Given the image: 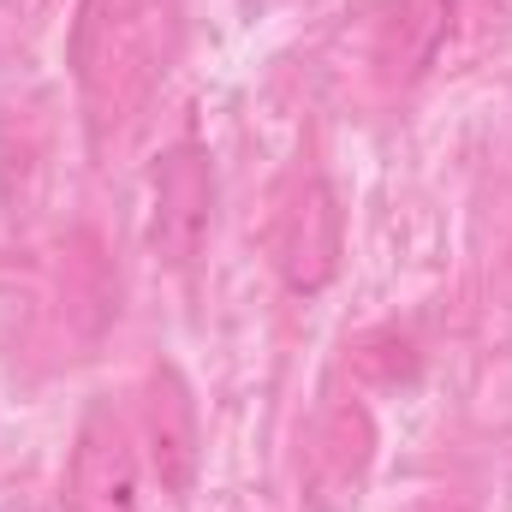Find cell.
Instances as JSON below:
<instances>
[{"label":"cell","mask_w":512,"mask_h":512,"mask_svg":"<svg viewBox=\"0 0 512 512\" xmlns=\"http://www.w3.org/2000/svg\"><path fill=\"white\" fill-rule=\"evenodd\" d=\"M66 512H137V441L108 405H96L78 429Z\"/></svg>","instance_id":"277c9868"},{"label":"cell","mask_w":512,"mask_h":512,"mask_svg":"<svg viewBox=\"0 0 512 512\" xmlns=\"http://www.w3.org/2000/svg\"><path fill=\"white\" fill-rule=\"evenodd\" d=\"M370 453H376V429L358 405H340L328 411L316 447H310V483H304V507L310 512H340L358 501V483L370 471Z\"/></svg>","instance_id":"8992f818"},{"label":"cell","mask_w":512,"mask_h":512,"mask_svg":"<svg viewBox=\"0 0 512 512\" xmlns=\"http://www.w3.org/2000/svg\"><path fill=\"white\" fill-rule=\"evenodd\" d=\"M161 60H167L161 12L149 0H90L84 30H78V78H84L96 126L126 120L143 102V90L167 72Z\"/></svg>","instance_id":"6da1fadb"},{"label":"cell","mask_w":512,"mask_h":512,"mask_svg":"<svg viewBox=\"0 0 512 512\" xmlns=\"http://www.w3.org/2000/svg\"><path fill=\"white\" fill-rule=\"evenodd\" d=\"M143 459L167 495H191L197 465H203V423L197 399L173 364H155L143 387Z\"/></svg>","instance_id":"3957f363"},{"label":"cell","mask_w":512,"mask_h":512,"mask_svg":"<svg viewBox=\"0 0 512 512\" xmlns=\"http://www.w3.org/2000/svg\"><path fill=\"white\" fill-rule=\"evenodd\" d=\"M274 268L292 292H322L340 268V203L322 179H304L274 221Z\"/></svg>","instance_id":"5b68a950"},{"label":"cell","mask_w":512,"mask_h":512,"mask_svg":"<svg viewBox=\"0 0 512 512\" xmlns=\"http://www.w3.org/2000/svg\"><path fill=\"white\" fill-rule=\"evenodd\" d=\"M453 30V0H399L382 24V66L393 78H417Z\"/></svg>","instance_id":"52a82bcc"},{"label":"cell","mask_w":512,"mask_h":512,"mask_svg":"<svg viewBox=\"0 0 512 512\" xmlns=\"http://www.w3.org/2000/svg\"><path fill=\"white\" fill-rule=\"evenodd\" d=\"M209 227H215V167H209V149L197 143H179L155 161V179H149V245L161 262L185 268L197 262L209 245Z\"/></svg>","instance_id":"7a4b0ae2"}]
</instances>
